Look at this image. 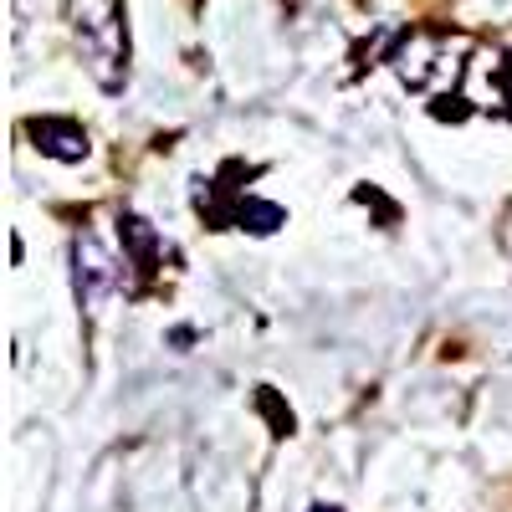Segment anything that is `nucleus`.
Returning <instances> with one entry per match:
<instances>
[{
  "instance_id": "obj_1",
  "label": "nucleus",
  "mask_w": 512,
  "mask_h": 512,
  "mask_svg": "<svg viewBox=\"0 0 512 512\" xmlns=\"http://www.w3.org/2000/svg\"><path fill=\"white\" fill-rule=\"evenodd\" d=\"M67 16L77 31V47L88 72L108 93L123 88L128 77V26H123V0H67Z\"/></svg>"
},
{
  "instance_id": "obj_2",
  "label": "nucleus",
  "mask_w": 512,
  "mask_h": 512,
  "mask_svg": "<svg viewBox=\"0 0 512 512\" xmlns=\"http://www.w3.org/2000/svg\"><path fill=\"white\" fill-rule=\"evenodd\" d=\"M72 282H77V303L82 308L103 303V297L118 287V267H113V256L103 251L98 236H77L72 241Z\"/></svg>"
},
{
  "instance_id": "obj_3",
  "label": "nucleus",
  "mask_w": 512,
  "mask_h": 512,
  "mask_svg": "<svg viewBox=\"0 0 512 512\" xmlns=\"http://www.w3.org/2000/svg\"><path fill=\"white\" fill-rule=\"evenodd\" d=\"M26 128H31L36 149L47 154V159L77 164L82 154H88V134H82V123H72V118H31Z\"/></svg>"
},
{
  "instance_id": "obj_4",
  "label": "nucleus",
  "mask_w": 512,
  "mask_h": 512,
  "mask_svg": "<svg viewBox=\"0 0 512 512\" xmlns=\"http://www.w3.org/2000/svg\"><path fill=\"white\" fill-rule=\"evenodd\" d=\"M231 226H241V231H251V236H272L277 226H287V210L272 205V200H241V205L231 210Z\"/></svg>"
},
{
  "instance_id": "obj_5",
  "label": "nucleus",
  "mask_w": 512,
  "mask_h": 512,
  "mask_svg": "<svg viewBox=\"0 0 512 512\" xmlns=\"http://www.w3.org/2000/svg\"><path fill=\"white\" fill-rule=\"evenodd\" d=\"M118 236H123V246L134 251V262L149 272V262H154V246H159V236L149 231V221H139V216H123L118 221Z\"/></svg>"
},
{
  "instance_id": "obj_6",
  "label": "nucleus",
  "mask_w": 512,
  "mask_h": 512,
  "mask_svg": "<svg viewBox=\"0 0 512 512\" xmlns=\"http://www.w3.org/2000/svg\"><path fill=\"white\" fill-rule=\"evenodd\" d=\"M313 512H338V507H313Z\"/></svg>"
}]
</instances>
